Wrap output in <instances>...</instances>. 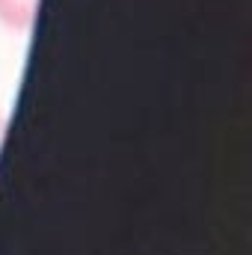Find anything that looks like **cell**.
<instances>
[{"mask_svg":"<svg viewBox=\"0 0 252 255\" xmlns=\"http://www.w3.org/2000/svg\"><path fill=\"white\" fill-rule=\"evenodd\" d=\"M3 133H6V116L0 113V142H3Z\"/></svg>","mask_w":252,"mask_h":255,"instance_id":"cell-2","label":"cell"},{"mask_svg":"<svg viewBox=\"0 0 252 255\" xmlns=\"http://www.w3.org/2000/svg\"><path fill=\"white\" fill-rule=\"evenodd\" d=\"M39 0H0V27L12 33H27L36 21Z\"/></svg>","mask_w":252,"mask_h":255,"instance_id":"cell-1","label":"cell"}]
</instances>
